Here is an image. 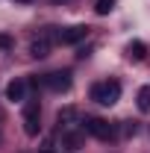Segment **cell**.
Listing matches in <instances>:
<instances>
[{
    "mask_svg": "<svg viewBox=\"0 0 150 153\" xmlns=\"http://www.w3.org/2000/svg\"><path fill=\"white\" fill-rule=\"evenodd\" d=\"M118 97H121V82L118 79H103L91 88V100H97L100 106H112V103H118Z\"/></svg>",
    "mask_w": 150,
    "mask_h": 153,
    "instance_id": "cell-1",
    "label": "cell"
},
{
    "mask_svg": "<svg viewBox=\"0 0 150 153\" xmlns=\"http://www.w3.org/2000/svg\"><path fill=\"white\" fill-rule=\"evenodd\" d=\"M24 133L27 135L41 133V106H38V100H27L24 103Z\"/></svg>",
    "mask_w": 150,
    "mask_h": 153,
    "instance_id": "cell-2",
    "label": "cell"
},
{
    "mask_svg": "<svg viewBox=\"0 0 150 153\" xmlns=\"http://www.w3.org/2000/svg\"><path fill=\"white\" fill-rule=\"evenodd\" d=\"M82 130L91 133L94 138H103V141L115 138V127L109 121H103V118H85V121H82Z\"/></svg>",
    "mask_w": 150,
    "mask_h": 153,
    "instance_id": "cell-3",
    "label": "cell"
},
{
    "mask_svg": "<svg viewBox=\"0 0 150 153\" xmlns=\"http://www.w3.org/2000/svg\"><path fill=\"white\" fill-rule=\"evenodd\" d=\"M85 36H88V27L76 24V27H65V30H59V33H56V41H59V44H79Z\"/></svg>",
    "mask_w": 150,
    "mask_h": 153,
    "instance_id": "cell-4",
    "label": "cell"
},
{
    "mask_svg": "<svg viewBox=\"0 0 150 153\" xmlns=\"http://www.w3.org/2000/svg\"><path fill=\"white\" fill-rule=\"evenodd\" d=\"M71 71H53V74L44 76V85L50 88V91H68L71 88Z\"/></svg>",
    "mask_w": 150,
    "mask_h": 153,
    "instance_id": "cell-5",
    "label": "cell"
},
{
    "mask_svg": "<svg viewBox=\"0 0 150 153\" xmlns=\"http://www.w3.org/2000/svg\"><path fill=\"white\" fill-rule=\"evenodd\" d=\"M30 53H33L36 59L50 56V33H41L38 38H33V44H30Z\"/></svg>",
    "mask_w": 150,
    "mask_h": 153,
    "instance_id": "cell-6",
    "label": "cell"
},
{
    "mask_svg": "<svg viewBox=\"0 0 150 153\" xmlns=\"http://www.w3.org/2000/svg\"><path fill=\"white\" fill-rule=\"evenodd\" d=\"M24 94H27V82H24V79H12V82L6 85V100H9V103H21Z\"/></svg>",
    "mask_w": 150,
    "mask_h": 153,
    "instance_id": "cell-7",
    "label": "cell"
},
{
    "mask_svg": "<svg viewBox=\"0 0 150 153\" xmlns=\"http://www.w3.org/2000/svg\"><path fill=\"white\" fill-rule=\"evenodd\" d=\"M127 56H130V59H135V62H141V59L147 56V47H144L141 41H132L130 47H127Z\"/></svg>",
    "mask_w": 150,
    "mask_h": 153,
    "instance_id": "cell-8",
    "label": "cell"
},
{
    "mask_svg": "<svg viewBox=\"0 0 150 153\" xmlns=\"http://www.w3.org/2000/svg\"><path fill=\"white\" fill-rule=\"evenodd\" d=\"M74 118H76V109H74V106H65V109H59V115H56L59 127H71Z\"/></svg>",
    "mask_w": 150,
    "mask_h": 153,
    "instance_id": "cell-9",
    "label": "cell"
},
{
    "mask_svg": "<svg viewBox=\"0 0 150 153\" xmlns=\"http://www.w3.org/2000/svg\"><path fill=\"white\" fill-rule=\"evenodd\" d=\"M135 100H138V109H141V112H150V85H141Z\"/></svg>",
    "mask_w": 150,
    "mask_h": 153,
    "instance_id": "cell-10",
    "label": "cell"
},
{
    "mask_svg": "<svg viewBox=\"0 0 150 153\" xmlns=\"http://www.w3.org/2000/svg\"><path fill=\"white\" fill-rule=\"evenodd\" d=\"M112 9H115V0H97V3H94V12H97V15H109Z\"/></svg>",
    "mask_w": 150,
    "mask_h": 153,
    "instance_id": "cell-11",
    "label": "cell"
},
{
    "mask_svg": "<svg viewBox=\"0 0 150 153\" xmlns=\"http://www.w3.org/2000/svg\"><path fill=\"white\" fill-rule=\"evenodd\" d=\"M79 141H82V135H76V133H68V135H65V144H71V147H76Z\"/></svg>",
    "mask_w": 150,
    "mask_h": 153,
    "instance_id": "cell-12",
    "label": "cell"
},
{
    "mask_svg": "<svg viewBox=\"0 0 150 153\" xmlns=\"http://www.w3.org/2000/svg\"><path fill=\"white\" fill-rule=\"evenodd\" d=\"M0 47H12V38H9V36H0Z\"/></svg>",
    "mask_w": 150,
    "mask_h": 153,
    "instance_id": "cell-13",
    "label": "cell"
},
{
    "mask_svg": "<svg viewBox=\"0 0 150 153\" xmlns=\"http://www.w3.org/2000/svg\"><path fill=\"white\" fill-rule=\"evenodd\" d=\"M41 153H53V147H50V144H47V147H44V150H41Z\"/></svg>",
    "mask_w": 150,
    "mask_h": 153,
    "instance_id": "cell-14",
    "label": "cell"
},
{
    "mask_svg": "<svg viewBox=\"0 0 150 153\" xmlns=\"http://www.w3.org/2000/svg\"><path fill=\"white\" fill-rule=\"evenodd\" d=\"M15 3H33V0H15Z\"/></svg>",
    "mask_w": 150,
    "mask_h": 153,
    "instance_id": "cell-15",
    "label": "cell"
},
{
    "mask_svg": "<svg viewBox=\"0 0 150 153\" xmlns=\"http://www.w3.org/2000/svg\"><path fill=\"white\" fill-rule=\"evenodd\" d=\"M53 3H62V0H53Z\"/></svg>",
    "mask_w": 150,
    "mask_h": 153,
    "instance_id": "cell-16",
    "label": "cell"
}]
</instances>
